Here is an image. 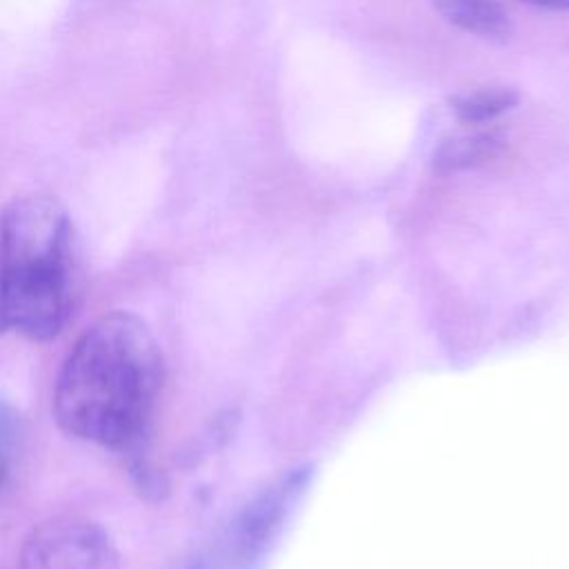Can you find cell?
<instances>
[{
    "label": "cell",
    "mask_w": 569,
    "mask_h": 569,
    "mask_svg": "<svg viewBox=\"0 0 569 569\" xmlns=\"http://www.w3.org/2000/svg\"><path fill=\"white\" fill-rule=\"evenodd\" d=\"M162 385V356L149 325L113 311L87 327L67 353L53 389L60 429L140 460Z\"/></svg>",
    "instance_id": "1"
},
{
    "label": "cell",
    "mask_w": 569,
    "mask_h": 569,
    "mask_svg": "<svg viewBox=\"0 0 569 569\" xmlns=\"http://www.w3.org/2000/svg\"><path fill=\"white\" fill-rule=\"evenodd\" d=\"M76 244L67 211L49 196L0 209V333L53 340L76 305Z\"/></svg>",
    "instance_id": "2"
},
{
    "label": "cell",
    "mask_w": 569,
    "mask_h": 569,
    "mask_svg": "<svg viewBox=\"0 0 569 569\" xmlns=\"http://www.w3.org/2000/svg\"><path fill=\"white\" fill-rule=\"evenodd\" d=\"M16 569H120V556L98 522L56 516L24 538Z\"/></svg>",
    "instance_id": "3"
},
{
    "label": "cell",
    "mask_w": 569,
    "mask_h": 569,
    "mask_svg": "<svg viewBox=\"0 0 569 569\" xmlns=\"http://www.w3.org/2000/svg\"><path fill=\"white\" fill-rule=\"evenodd\" d=\"M433 7L467 33L505 36L509 31V18L496 0H433Z\"/></svg>",
    "instance_id": "4"
},
{
    "label": "cell",
    "mask_w": 569,
    "mask_h": 569,
    "mask_svg": "<svg viewBox=\"0 0 569 569\" xmlns=\"http://www.w3.org/2000/svg\"><path fill=\"white\" fill-rule=\"evenodd\" d=\"M518 96L505 87H485L460 96L453 102L456 116L467 124H485L516 104Z\"/></svg>",
    "instance_id": "5"
},
{
    "label": "cell",
    "mask_w": 569,
    "mask_h": 569,
    "mask_svg": "<svg viewBox=\"0 0 569 569\" xmlns=\"http://www.w3.org/2000/svg\"><path fill=\"white\" fill-rule=\"evenodd\" d=\"M18 445H20V416L18 411L0 398V491L4 489L16 458H18Z\"/></svg>",
    "instance_id": "6"
},
{
    "label": "cell",
    "mask_w": 569,
    "mask_h": 569,
    "mask_svg": "<svg viewBox=\"0 0 569 569\" xmlns=\"http://www.w3.org/2000/svg\"><path fill=\"white\" fill-rule=\"evenodd\" d=\"M500 140L493 133H478V136H469L456 142H447L440 149V162L449 164V167H458V164H469L478 158H487L493 151H498Z\"/></svg>",
    "instance_id": "7"
},
{
    "label": "cell",
    "mask_w": 569,
    "mask_h": 569,
    "mask_svg": "<svg viewBox=\"0 0 569 569\" xmlns=\"http://www.w3.org/2000/svg\"><path fill=\"white\" fill-rule=\"evenodd\" d=\"M540 9H553V11H569V0H525Z\"/></svg>",
    "instance_id": "8"
}]
</instances>
